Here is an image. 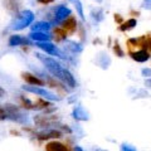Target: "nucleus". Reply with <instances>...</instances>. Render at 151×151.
Instances as JSON below:
<instances>
[{"mask_svg":"<svg viewBox=\"0 0 151 151\" xmlns=\"http://www.w3.org/2000/svg\"><path fill=\"white\" fill-rule=\"evenodd\" d=\"M74 151H83V150L79 147V146H76V147H74Z\"/></svg>","mask_w":151,"mask_h":151,"instance_id":"obj_34","label":"nucleus"},{"mask_svg":"<svg viewBox=\"0 0 151 151\" xmlns=\"http://www.w3.org/2000/svg\"><path fill=\"white\" fill-rule=\"evenodd\" d=\"M32 42L28 39L25 37H22V35H12L10 39H9V45L10 47H19V45H30Z\"/></svg>","mask_w":151,"mask_h":151,"instance_id":"obj_7","label":"nucleus"},{"mask_svg":"<svg viewBox=\"0 0 151 151\" xmlns=\"http://www.w3.org/2000/svg\"><path fill=\"white\" fill-rule=\"evenodd\" d=\"M50 23L49 22H37L35 24L32 25V32H44L48 33L50 30Z\"/></svg>","mask_w":151,"mask_h":151,"instance_id":"obj_15","label":"nucleus"},{"mask_svg":"<svg viewBox=\"0 0 151 151\" xmlns=\"http://www.w3.org/2000/svg\"><path fill=\"white\" fill-rule=\"evenodd\" d=\"M131 57H132V59L136 60V62H139V63H144L146 60L150 59V54L146 49H141V50L135 52V53H131Z\"/></svg>","mask_w":151,"mask_h":151,"instance_id":"obj_13","label":"nucleus"},{"mask_svg":"<svg viewBox=\"0 0 151 151\" xmlns=\"http://www.w3.org/2000/svg\"><path fill=\"white\" fill-rule=\"evenodd\" d=\"M20 103H22V106L24 107V108H28V110H35V103L30 102V101L28 100V98H25L24 96L20 97Z\"/></svg>","mask_w":151,"mask_h":151,"instance_id":"obj_22","label":"nucleus"},{"mask_svg":"<svg viewBox=\"0 0 151 151\" xmlns=\"http://www.w3.org/2000/svg\"><path fill=\"white\" fill-rule=\"evenodd\" d=\"M23 89H24L25 92L34 93L37 96H40L42 98H45V100H48V101H59L60 100V98L57 97L54 93H52L50 91H48V89L42 88V87H37V86L29 84V86H23Z\"/></svg>","mask_w":151,"mask_h":151,"instance_id":"obj_4","label":"nucleus"},{"mask_svg":"<svg viewBox=\"0 0 151 151\" xmlns=\"http://www.w3.org/2000/svg\"><path fill=\"white\" fill-rule=\"evenodd\" d=\"M72 115L74 117V120H77V121H88L89 120L88 112L84 110L82 106H76Z\"/></svg>","mask_w":151,"mask_h":151,"instance_id":"obj_11","label":"nucleus"},{"mask_svg":"<svg viewBox=\"0 0 151 151\" xmlns=\"http://www.w3.org/2000/svg\"><path fill=\"white\" fill-rule=\"evenodd\" d=\"M70 14H72V12H70L69 8H67L65 5H58L54 9V17L52 19V23L59 24V23H62L64 19H67Z\"/></svg>","mask_w":151,"mask_h":151,"instance_id":"obj_6","label":"nucleus"},{"mask_svg":"<svg viewBox=\"0 0 151 151\" xmlns=\"http://www.w3.org/2000/svg\"><path fill=\"white\" fill-rule=\"evenodd\" d=\"M145 86H147V87H150V88H151V77H150V78H147V79L145 81Z\"/></svg>","mask_w":151,"mask_h":151,"instance_id":"obj_31","label":"nucleus"},{"mask_svg":"<svg viewBox=\"0 0 151 151\" xmlns=\"http://www.w3.org/2000/svg\"><path fill=\"white\" fill-rule=\"evenodd\" d=\"M6 119V113L4 111V108L0 106V120H5Z\"/></svg>","mask_w":151,"mask_h":151,"instance_id":"obj_28","label":"nucleus"},{"mask_svg":"<svg viewBox=\"0 0 151 151\" xmlns=\"http://www.w3.org/2000/svg\"><path fill=\"white\" fill-rule=\"evenodd\" d=\"M60 24H62L60 28H63L67 33H74L76 29H77V22H76V18L72 15H69L67 19H64Z\"/></svg>","mask_w":151,"mask_h":151,"instance_id":"obj_8","label":"nucleus"},{"mask_svg":"<svg viewBox=\"0 0 151 151\" xmlns=\"http://www.w3.org/2000/svg\"><path fill=\"white\" fill-rule=\"evenodd\" d=\"M141 74H142L145 78H150L151 77V68H142L141 69Z\"/></svg>","mask_w":151,"mask_h":151,"instance_id":"obj_26","label":"nucleus"},{"mask_svg":"<svg viewBox=\"0 0 151 151\" xmlns=\"http://www.w3.org/2000/svg\"><path fill=\"white\" fill-rule=\"evenodd\" d=\"M34 22V14L32 10H23L17 14L14 22L12 23V29L13 30H23L27 27H29Z\"/></svg>","mask_w":151,"mask_h":151,"instance_id":"obj_2","label":"nucleus"},{"mask_svg":"<svg viewBox=\"0 0 151 151\" xmlns=\"http://www.w3.org/2000/svg\"><path fill=\"white\" fill-rule=\"evenodd\" d=\"M39 4H43V5H47V4H50V3H53L54 0H37Z\"/></svg>","mask_w":151,"mask_h":151,"instance_id":"obj_30","label":"nucleus"},{"mask_svg":"<svg viewBox=\"0 0 151 151\" xmlns=\"http://www.w3.org/2000/svg\"><path fill=\"white\" fill-rule=\"evenodd\" d=\"M4 111L6 113V119H10L13 121L18 122V124H28L27 115H24L17 106L8 103V105H5V107H4Z\"/></svg>","mask_w":151,"mask_h":151,"instance_id":"obj_3","label":"nucleus"},{"mask_svg":"<svg viewBox=\"0 0 151 151\" xmlns=\"http://www.w3.org/2000/svg\"><path fill=\"white\" fill-rule=\"evenodd\" d=\"M70 3L74 5L76 8V12L78 13V15L79 18L82 19V20H84L86 19V17H84V12H83V5H82V3H81V0H69Z\"/></svg>","mask_w":151,"mask_h":151,"instance_id":"obj_18","label":"nucleus"},{"mask_svg":"<svg viewBox=\"0 0 151 151\" xmlns=\"http://www.w3.org/2000/svg\"><path fill=\"white\" fill-rule=\"evenodd\" d=\"M22 78L25 81V83L32 84V86H43V84H44V81H43V79L38 78L37 76L32 74V73H28V72L22 73Z\"/></svg>","mask_w":151,"mask_h":151,"instance_id":"obj_9","label":"nucleus"},{"mask_svg":"<svg viewBox=\"0 0 151 151\" xmlns=\"http://www.w3.org/2000/svg\"><path fill=\"white\" fill-rule=\"evenodd\" d=\"M20 4V0H4V5H5L6 10L12 14H18Z\"/></svg>","mask_w":151,"mask_h":151,"instance_id":"obj_14","label":"nucleus"},{"mask_svg":"<svg viewBox=\"0 0 151 151\" xmlns=\"http://www.w3.org/2000/svg\"><path fill=\"white\" fill-rule=\"evenodd\" d=\"M65 37H67V32L63 28H55L54 29V38L57 40H65Z\"/></svg>","mask_w":151,"mask_h":151,"instance_id":"obj_21","label":"nucleus"},{"mask_svg":"<svg viewBox=\"0 0 151 151\" xmlns=\"http://www.w3.org/2000/svg\"><path fill=\"white\" fill-rule=\"evenodd\" d=\"M136 25H137V20H136V19H129L125 24H122L120 27V30H122V32L130 30V29H132V28H135Z\"/></svg>","mask_w":151,"mask_h":151,"instance_id":"obj_20","label":"nucleus"},{"mask_svg":"<svg viewBox=\"0 0 151 151\" xmlns=\"http://www.w3.org/2000/svg\"><path fill=\"white\" fill-rule=\"evenodd\" d=\"M38 140L43 141V140H49V139H59L62 137V134L58 131V130H47V131H43L40 134H38Z\"/></svg>","mask_w":151,"mask_h":151,"instance_id":"obj_10","label":"nucleus"},{"mask_svg":"<svg viewBox=\"0 0 151 151\" xmlns=\"http://www.w3.org/2000/svg\"><path fill=\"white\" fill-rule=\"evenodd\" d=\"M37 47L39 49H42L45 53H48L50 55H55V57H59V58H64L63 53L59 50V48L57 47L55 44L50 43V42H38L37 43Z\"/></svg>","mask_w":151,"mask_h":151,"instance_id":"obj_5","label":"nucleus"},{"mask_svg":"<svg viewBox=\"0 0 151 151\" xmlns=\"http://www.w3.org/2000/svg\"><path fill=\"white\" fill-rule=\"evenodd\" d=\"M142 6H144L145 9H149V10H151V0H145Z\"/></svg>","mask_w":151,"mask_h":151,"instance_id":"obj_29","label":"nucleus"},{"mask_svg":"<svg viewBox=\"0 0 151 151\" xmlns=\"http://www.w3.org/2000/svg\"><path fill=\"white\" fill-rule=\"evenodd\" d=\"M65 48L70 50L72 53H81L82 52V45L79 43H76V42H72V40L65 42Z\"/></svg>","mask_w":151,"mask_h":151,"instance_id":"obj_17","label":"nucleus"},{"mask_svg":"<svg viewBox=\"0 0 151 151\" xmlns=\"http://www.w3.org/2000/svg\"><path fill=\"white\" fill-rule=\"evenodd\" d=\"M91 15L96 22H102L103 20V10L101 8H94L91 10Z\"/></svg>","mask_w":151,"mask_h":151,"instance_id":"obj_19","label":"nucleus"},{"mask_svg":"<svg viewBox=\"0 0 151 151\" xmlns=\"http://www.w3.org/2000/svg\"><path fill=\"white\" fill-rule=\"evenodd\" d=\"M35 55L42 60V62H43V64L45 65V68L49 70V73L53 76V77H55L57 79H59L62 83L67 84V86H69L70 88L76 87V79L72 76V73H70L68 69H65L64 67H62V64H60L58 60H55L54 58H50V57H43L39 53H37Z\"/></svg>","mask_w":151,"mask_h":151,"instance_id":"obj_1","label":"nucleus"},{"mask_svg":"<svg viewBox=\"0 0 151 151\" xmlns=\"http://www.w3.org/2000/svg\"><path fill=\"white\" fill-rule=\"evenodd\" d=\"M94 151H107L105 149H100V147H97V149H94Z\"/></svg>","mask_w":151,"mask_h":151,"instance_id":"obj_35","label":"nucleus"},{"mask_svg":"<svg viewBox=\"0 0 151 151\" xmlns=\"http://www.w3.org/2000/svg\"><path fill=\"white\" fill-rule=\"evenodd\" d=\"M47 151H72V150H70L67 145L52 141V142H49L47 145Z\"/></svg>","mask_w":151,"mask_h":151,"instance_id":"obj_16","label":"nucleus"},{"mask_svg":"<svg viewBox=\"0 0 151 151\" xmlns=\"http://www.w3.org/2000/svg\"><path fill=\"white\" fill-rule=\"evenodd\" d=\"M115 19H116V20L119 22V23H121V22H122V19H121V17L119 15V14H116V15H115Z\"/></svg>","mask_w":151,"mask_h":151,"instance_id":"obj_32","label":"nucleus"},{"mask_svg":"<svg viewBox=\"0 0 151 151\" xmlns=\"http://www.w3.org/2000/svg\"><path fill=\"white\" fill-rule=\"evenodd\" d=\"M47 106H49V103L48 102H45L44 100H38L35 102V108H44Z\"/></svg>","mask_w":151,"mask_h":151,"instance_id":"obj_24","label":"nucleus"},{"mask_svg":"<svg viewBox=\"0 0 151 151\" xmlns=\"http://www.w3.org/2000/svg\"><path fill=\"white\" fill-rule=\"evenodd\" d=\"M113 49H115V52L117 53V55H119V57H124V52H122V49L120 48V45H119V44H115Z\"/></svg>","mask_w":151,"mask_h":151,"instance_id":"obj_27","label":"nucleus"},{"mask_svg":"<svg viewBox=\"0 0 151 151\" xmlns=\"http://www.w3.org/2000/svg\"><path fill=\"white\" fill-rule=\"evenodd\" d=\"M4 94H5V91H4V89H3L1 87H0V97H3Z\"/></svg>","mask_w":151,"mask_h":151,"instance_id":"obj_33","label":"nucleus"},{"mask_svg":"<svg viewBox=\"0 0 151 151\" xmlns=\"http://www.w3.org/2000/svg\"><path fill=\"white\" fill-rule=\"evenodd\" d=\"M121 151H136V149L134 147V146H132V145H129V144H122L121 145Z\"/></svg>","mask_w":151,"mask_h":151,"instance_id":"obj_23","label":"nucleus"},{"mask_svg":"<svg viewBox=\"0 0 151 151\" xmlns=\"http://www.w3.org/2000/svg\"><path fill=\"white\" fill-rule=\"evenodd\" d=\"M29 39L34 42H49L52 39V35L44 32H30Z\"/></svg>","mask_w":151,"mask_h":151,"instance_id":"obj_12","label":"nucleus"},{"mask_svg":"<svg viewBox=\"0 0 151 151\" xmlns=\"http://www.w3.org/2000/svg\"><path fill=\"white\" fill-rule=\"evenodd\" d=\"M145 48L147 49V52H151V35L145 37Z\"/></svg>","mask_w":151,"mask_h":151,"instance_id":"obj_25","label":"nucleus"},{"mask_svg":"<svg viewBox=\"0 0 151 151\" xmlns=\"http://www.w3.org/2000/svg\"><path fill=\"white\" fill-rule=\"evenodd\" d=\"M94 1H96V3H98V4H101V3L103 1V0H94Z\"/></svg>","mask_w":151,"mask_h":151,"instance_id":"obj_36","label":"nucleus"}]
</instances>
